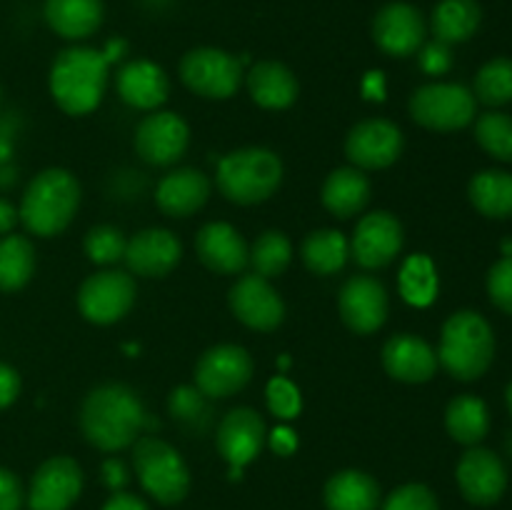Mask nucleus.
Returning a JSON list of instances; mask_svg holds the SVG:
<instances>
[{
  "label": "nucleus",
  "instance_id": "obj_1",
  "mask_svg": "<svg viewBox=\"0 0 512 510\" xmlns=\"http://www.w3.org/2000/svg\"><path fill=\"white\" fill-rule=\"evenodd\" d=\"M145 425H150V420L138 393L123 383L90 390L80 405V430L85 440L105 453L133 445Z\"/></svg>",
  "mask_w": 512,
  "mask_h": 510
},
{
  "label": "nucleus",
  "instance_id": "obj_2",
  "mask_svg": "<svg viewBox=\"0 0 512 510\" xmlns=\"http://www.w3.org/2000/svg\"><path fill=\"white\" fill-rule=\"evenodd\" d=\"M108 65L100 50H63L50 68V93L60 110L68 115H85L98 108L108 85Z\"/></svg>",
  "mask_w": 512,
  "mask_h": 510
},
{
  "label": "nucleus",
  "instance_id": "obj_3",
  "mask_svg": "<svg viewBox=\"0 0 512 510\" xmlns=\"http://www.w3.org/2000/svg\"><path fill=\"white\" fill-rule=\"evenodd\" d=\"M80 205V185L75 175L63 168H48L30 180L20 203L18 218L40 238L63 233Z\"/></svg>",
  "mask_w": 512,
  "mask_h": 510
},
{
  "label": "nucleus",
  "instance_id": "obj_4",
  "mask_svg": "<svg viewBox=\"0 0 512 510\" xmlns=\"http://www.w3.org/2000/svg\"><path fill=\"white\" fill-rule=\"evenodd\" d=\"M495 358V335L475 310H460L443 325L438 363L458 380H478Z\"/></svg>",
  "mask_w": 512,
  "mask_h": 510
},
{
  "label": "nucleus",
  "instance_id": "obj_5",
  "mask_svg": "<svg viewBox=\"0 0 512 510\" xmlns=\"http://www.w3.org/2000/svg\"><path fill=\"white\" fill-rule=\"evenodd\" d=\"M283 180V163L268 148H240L218 163L215 183L220 193L238 205L268 200Z\"/></svg>",
  "mask_w": 512,
  "mask_h": 510
},
{
  "label": "nucleus",
  "instance_id": "obj_6",
  "mask_svg": "<svg viewBox=\"0 0 512 510\" xmlns=\"http://www.w3.org/2000/svg\"><path fill=\"white\" fill-rule=\"evenodd\" d=\"M133 465L145 493L153 495L158 503L175 505L188 495V465H185L183 455L165 440L153 438V435L135 440Z\"/></svg>",
  "mask_w": 512,
  "mask_h": 510
},
{
  "label": "nucleus",
  "instance_id": "obj_7",
  "mask_svg": "<svg viewBox=\"0 0 512 510\" xmlns=\"http://www.w3.org/2000/svg\"><path fill=\"white\" fill-rule=\"evenodd\" d=\"M475 95L465 85L458 83H430L423 85L410 98V115L423 128L460 130L473 123L475 118Z\"/></svg>",
  "mask_w": 512,
  "mask_h": 510
},
{
  "label": "nucleus",
  "instance_id": "obj_8",
  "mask_svg": "<svg viewBox=\"0 0 512 510\" xmlns=\"http://www.w3.org/2000/svg\"><path fill=\"white\" fill-rule=\"evenodd\" d=\"M180 78L203 98L225 100L238 90L243 65L235 55L220 48H195L180 60Z\"/></svg>",
  "mask_w": 512,
  "mask_h": 510
},
{
  "label": "nucleus",
  "instance_id": "obj_9",
  "mask_svg": "<svg viewBox=\"0 0 512 510\" xmlns=\"http://www.w3.org/2000/svg\"><path fill=\"white\" fill-rule=\"evenodd\" d=\"M135 295H138L135 280L125 270H103V273L90 275L80 285L78 308L90 323L110 325L128 315Z\"/></svg>",
  "mask_w": 512,
  "mask_h": 510
},
{
  "label": "nucleus",
  "instance_id": "obj_10",
  "mask_svg": "<svg viewBox=\"0 0 512 510\" xmlns=\"http://www.w3.org/2000/svg\"><path fill=\"white\" fill-rule=\"evenodd\" d=\"M253 378V358L245 348L233 343L215 345L200 355L195 365V388L205 398H228Z\"/></svg>",
  "mask_w": 512,
  "mask_h": 510
},
{
  "label": "nucleus",
  "instance_id": "obj_11",
  "mask_svg": "<svg viewBox=\"0 0 512 510\" xmlns=\"http://www.w3.org/2000/svg\"><path fill=\"white\" fill-rule=\"evenodd\" d=\"M403 153V133L385 118H370L355 125L345 140V155L358 170H380L393 165Z\"/></svg>",
  "mask_w": 512,
  "mask_h": 510
},
{
  "label": "nucleus",
  "instance_id": "obj_12",
  "mask_svg": "<svg viewBox=\"0 0 512 510\" xmlns=\"http://www.w3.org/2000/svg\"><path fill=\"white\" fill-rule=\"evenodd\" d=\"M265 435L268 430H265L263 418L253 408H235L220 420L215 443H218L220 455L228 460L230 478L238 480L240 470L250 460L258 458L265 445Z\"/></svg>",
  "mask_w": 512,
  "mask_h": 510
},
{
  "label": "nucleus",
  "instance_id": "obj_13",
  "mask_svg": "<svg viewBox=\"0 0 512 510\" xmlns=\"http://www.w3.org/2000/svg\"><path fill=\"white\" fill-rule=\"evenodd\" d=\"M458 488L468 503L488 508L495 505L505 495L508 488V470L500 455H495L488 448H470L468 453L460 458L458 470Z\"/></svg>",
  "mask_w": 512,
  "mask_h": 510
},
{
  "label": "nucleus",
  "instance_id": "obj_14",
  "mask_svg": "<svg viewBox=\"0 0 512 510\" xmlns=\"http://www.w3.org/2000/svg\"><path fill=\"white\" fill-rule=\"evenodd\" d=\"M83 490V470L68 455L45 460L33 475L28 493L30 510H68Z\"/></svg>",
  "mask_w": 512,
  "mask_h": 510
},
{
  "label": "nucleus",
  "instance_id": "obj_15",
  "mask_svg": "<svg viewBox=\"0 0 512 510\" xmlns=\"http://www.w3.org/2000/svg\"><path fill=\"white\" fill-rule=\"evenodd\" d=\"M230 310L243 325L253 330H275L285 320V303L268 278L253 273L243 275L230 288Z\"/></svg>",
  "mask_w": 512,
  "mask_h": 510
},
{
  "label": "nucleus",
  "instance_id": "obj_16",
  "mask_svg": "<svg viewBox=\"0 0 512 510\" xmlns=\"http://www.w3.org/2000/svg\"><path fill=\"white\" fill-rule=\"evenodd\" d=\"M400 248H403V225L385 210L365 215L355 228L353 243H350L355 263L368 270H378L393 263Z\"/></svg>",
  "mask_w": 512,
  "mask_h": 510
},
{
  "label": "nucleus",
  "instance_id": "obj_17",
  "mask_svg": "<svg viewBox=\"0 0 512 510\" xmlns=\"http://www.w3.org/2000/svg\"><path fill=\"white\" fill-rule=\"evenodd\" d=\"M338 308L340 318L353 333H375L388 318V290L370 275H355L340 290Z\"/></svg>",
  "mask_w": 512,
  "mask_h": 510
},
{
  "label": "nucleus",
  "instance_id": "obj_18",
  "mask_svg": "<svg viewBox=\"0 0 512 510\" xmlns=\"http://www.w3.org/2000/svg\"><path fill=\"white\" fill-rule=\"evenodd\" d=\"M190 130L180 115L153 113L135 130V150L150 165H173L188 150Z\"/></svg>",
  "mask_w": 512,
  "mask_h": 510
},
{
  "label": "nucleus",
  "instance_id": "obj_19",
  "mask_svg": "<svg viewBox=\"0 0 512 510\" xmlns=\"http://www.w3.org/2000/svg\"><path fill=\"white\" fill-rule=\"evenodd\" d=\"M180 255H183V245L170 230L148 228L140 230L128 240L123 260L135 275L165 278L180 263Z\"/></svg>",
  "mask_w": 512,
  "mask_h": 510
},
{
  "label": "nucleus",
  "instance_id": "obj_20",
  "mask_svg": "<svg viewBox=\"0 0 512 510\" xmlns=\"http://www.w3.org/2000/svg\"><path fill=\"white\" fill-rule=\"evenodd\" d=\"M373 38L388 55H413L425 40V20L418 8L408 3H390L375 15Z\"/></svg>",
  "mask_w": 512,
  "mask_h": 510
},
{
  "label": "nucleus",
  "instance_id": "obj_21",
  "mask_svg": "<svg viewBox=\"0 0 512 510\" xmlns=\"http://www.w3.org/2000/svg\"><path fill=\"white\" fill-rule=\"evenodd\" d=\"M195 250L205 268L213 273L233 275L250 263V250L243 235L228 223H208L195 238Z\"/></svg>",
  "mask_w": 512,
  "mask_h": 510
},
{
  "label": "nucleus",
  "instance_id": "obj_22",
  "mask_svg": "<svg viewBox=\"0 0 512 510\" xmlns=\"http://www.w3.org/2000/svg\"><path fill=\"white\" fill-rule=\"evenodd\" d=\"M383 365L390 378L403 383H428L438 370V355L418 335L400 333L385 343Z\"/></svg>",
  "mask_w": 512,
  "mask_h": 510
},
{
  "label": "nucleus",
  "instance_id": "obj_23",
  "mask_svg": "<svg viewBox=\"0 0 512 510\" xmlns=\"http://www.w3.org/2000/svg\"><path fill=\"white\" fill-rule=\"evenodd\" d=\"M210 195L208 175L195 168H180L165 175L155 190V203L170 218H188L205 205Z\"/></svg>",
  "mask_w": 512,
  "mask_h": 510
},
{
  "label": "nucleus",
  "instance_id": "obj_24",
  "mask_svg": "<svg viewBox=\"0 0 512 510\" xmlns=\"http://www.w3.org/2000/svg\"><path fill=\"white\" fill-rule=\"evenodd\" d=\"M115 88H118L120 98L133 108L155 110L168 100L170 83L160 65L150 63V60H133L120 68Z\"/></svg>",
  "mask_w": 512,
  "mask_h": 510
},
{
  "label": "nucleus",
  "instance_id": "obj_25",
  "mask_svg": "<svg viewBox=\"0 0 512 510\" xmlns=\"http://www.w3.org/2000/svg\"><path fill=\"white\" fill-rule=\"evenodd\" d=\"M248 90L260 108L285 110L298 98V80L293 70L275 60L255 63L248 73Z\"/></svg>",
  "mask_w": 512,
  "mask_h": 510
},
{
  "label": "nucleus",
  "instance_id": "obj_26",
  "mask_svg": "<svg viewBox=\"0 0 512 510\" xmlns=\"http://www.w3.org/2000/svg\"><path fill=\"white\" fill-rule=\"evenodd\" d=\"M45 20L63 38H88L103 23V3L100 0H45Z\"/></svg>",
  "mask_w": 512,
  "mask_h": 510
},
{
  "label": "nucleus",
  "instance_id": "obj_27",
  "mask_svg": "<svg viewBox=\"0 0 512 510\" xmlns=\"http://www.w3.org/2000/svg\"><path fill=\"white\" fill-rule=\"evenodd\" d=\"M328 510H378L380 488L363 470H340L325 483Z\"/></svg>",
  "mask_w": 512,
  "mask_h": 510
},
{
  "label": "nucleus",
  "instance_id": "obj_28",
  "mask_svg": "<svg viewBox=\"0 0 512 510\" xmlns=\"http://www.w3.org/2000/svg\"><path fill=\"white\" fill-rule=\"evenodd\" d=\"M370 180L358 168H338L323 185V205L338 218H353L368 205Z\"/></svg>",
  "mask_w": 512,
  "mask_h": 510
},
{
  "label": "nucleus",
  "instance_id": "obj_29",
  "mask_svg": "<svg viewBox=\"0 0 512 510\" xmlns=\"http://www.w3.org/2000/svg\"><path fill=\"white\" fill-rule=\"evenodd\" d=\"M445 428L460 445H478L490 430L488 405L475 395H458L445 410Z\"/></svg>",
  "mask_w": 512,
  "mask_h": 510
},
{
  "label": "nucleus",
  "instance_id": "obj_30",
  "mask_svg": "<svg viewBox=\"0 0 512 510\" xmlns=\"http://www.w3.org/2000/svg\"><path fill=\"white\" fill-rule=\"evenodd\" d=\"M470 203L485 218L503 220L512 215V175L503 170H483L470 180Z\"/></svg>",
  "mask_w": 512,
  "mask_h": 510
},
{
  "label": "nucleus",
  "instance_id": "obj_31",
  "mask_svg": "<svg viewBox=\"0 0 512 510\" xmlns=\"http://www.w3.org/2000/svg\"><path fill=\"white\" fill-rule=\"evenodd\" d=\"M480 5L475 0H440L433 13L435 38L443 43H463L480 28Z\"/></svg>",
  "mask_w": 512,
  "mask_h": 510
},
{
  "label": "nucleus",
  "instance_id": "obj_32",
  "mask_svg": "<svg viewBox=\"0 0 512 510\" xmlns=\"http://www.w3.org/2000/svg\"><path fill=\"white\" fill-rule=\"evenodd\" d=\"M350 245L340 230H315L303 240V263L318 275H333L345 265Z\"/></svg>",
  "mask_w": 512,
  "mask_h": 510
},
{
  "label": "nucleus",
  "instance_id": "obj_33",
  "mask_svg": "<svg viewBox=\"0 0 512 510\" xmlns=\"http://www.w3.org/2000/svg\"><path fill=\"white\" fill-rule=\"evenodd\" d=\"M35 270V250L23 235L0 238V290L13 293L20 290Z\"/></svg>",
  "mask_w": 512,
  "mask_h": 510
},
{
  "label": "nucleus",
  "instance_id": "obj_34",
  "mask_svg": "<svg viewBox=\"0 0 512 510\" xmlns=\"http://www.w3.org/2000/svg\"><path fill=\"white\" fill-rule=\"evenodd\" d=\"M398 285L405 303L415 305V308H425L433 303L438 298V273H435L433 260L423 253L410 255L400 268Z\"/></svg>",
  "mask_w": 512,
  "mask_h": 510
},
{
  "label": "nucleus",
  "instance_id": "obj_35",
  "mask_svg": "<svg viewBox=\"0 0 512 510\" xmlns=\"http://www.w3.org/2000/svg\"><path fill=\"white\" fill-rule=\"evenodd\" d=\"M290 260H293V245L280 230L263 233L250 250V263H253L255 273L263 278H275V275L285 273Z\"/></svg>",
  "mask_w": 512,
  "mask_h": 510
},
{
  "label": "nucleus",
  "instance_id": "obj_36",
  "mask_svg": "<svg viewBox=\"0 0 512 510\" xmlns=\"http://www.w3.org/2000/svg\"><path fill=\"white\" fill-rule=\"evenodd\" d=\"M475 95L485 105H505L512 100V60L495 58L475 75Z\"/></svg>",
  "mask_w": 512,
  "mask_h": 510
},
{
  "label": "nucleus",
  "instance_id": "obj_37",
  "mask_svg": "<svg viewBox=\"0 0 512 510\" xmlns=\"http://www.w3.org/2000/svg\"><path fill=\"white\" fill-rule=\"evenodd\" d=\"M475 140L493 158L512 163V118L505 113H485L475 123Z\"/></svg>",
  "mask_w": 512,
  "mask_h": 510
},
{
  "label": "nucleus",
  "instance_id": "obj_38",
  "mask_svg": "<svg viewBox=\"0 0 512 510\" xmlns=\"http://www.w3.org/2000/svg\"><path fill=\"white\" fill-rule=\"evenodd\" d=\"M125 245H128V240L113 225H98L85 235V253L98 265L118 263L125 255Z\"/></svg>",
  "mask_w": 512,
  "mask_h": 510
},
{
  "label": "nucleus",
  "instance_id": "obj_39",
  "mask_svg": "<svg viewBox=\"0 0 512 510\" xmlns=\"http://www.w3.org/2000/svg\"><path fill=\"white\" fill-rule=\"evenodd\" d=\"M170 413L175 420L190 428H203L208 423V400L195 385H180L170 393Z\"/></svg>",
  "mask_w": 512,
  "mask_h": 510
},
{
  "label": "nucleus",
  "instance_id": "obj_40",
  "mask_svg": "<svg viewBox=\"0 0 512 510\" xmlns=\"http://www.w3.org/2000/svg\"><path fill=\"white\" fill-rule=\"evenodd\" d=\"M265 398H268V408L275 418L290 420L298 418L300 408H303V398H300V390L290 383L288 378H273L265 390Z\"/></svg>",
  "mask_w": 512,
  "mask_h": 510
},
{
  "label": "nucleus",
  "instance_id": "obj_41",
  "mask_svg": "<svg viewBox=\"0 0 512 510\" xmlns=\"http://www.w3.org/2000/svg\"><path fill=\"white\" fill-rule=\"evenodd\" d=\"M383 510H440L433 490L423 483H408L393 490L385 500Z\"/></svg>",
  "mask_w": 512,
  "mask_h": 510
},
{
  "label": "nucleus",
  "instance_id": "obj_42",
  "mask_svg": "<svg viewBox=\"0 0 512 510\" xmlns=\"http://www.w3.org/2000/svg\"><path fill=\"white\" fill-rule=\"evenodd\" d=\"M488 293L495 308L512 315V255H505L490 268L488 273Z\"/></svg>",
  "mask_w": 512,
  "mask_h": 510
},
{
  "label": "nucleus",
  "instance_id": "obj_43",
  "mask_svg": "<svg viewBox=\"0 0 512 510\" xmlns=\"http://www.w3.org/2000/svg\"><path fill=\"white\" fill-rule=\"evenodd\" d=\"M420 70L428 75H443L453 68V53H450V45L443 40H433V43L425 45L420 50Z\"/></svg>",
  "mask_w": 512,
  "mask_h": 510
},
{
  "label": "nucleus",
  "instance_id": "obj_44",
  "mask_svg": "<svg viewBox=\"0 0 512 510\" xmlns=\"http://www.w3.org/2000/svg\"><path fill=\"white\" fill-rule=\"evenodd\" d=\"M23 505V485L18 475L0 468V510H20Z\"/></svg>",
  "mask_w": 512,
  "mask_h": 510
},
{
  "label": "nucleus",
  "instance_id": "obj_45",
  "mask_svg": "<svg viewBox=\"0 0 512 510\" xmlns=\"http://www.w3.org/2000/svg\"><path fill=\"white\" fill-rule=\"evenodd\" d=\"M20 393V375L10 365L0 363V410L15 403Z\"/></svg>",
  "mask_w": 512,
  "mask_h": 510
},
{
  "label": "nucleus",
  "instance_id": "obj_46",
  "mask_svg": "<svg viewBox=\"0 0 512 510\" xmlns=\"http://www.w3.org/2000/svg\"><path fill=\"white\" fill-rule=\"evenodd\" d=\"M103 480L105 485H108L113 493H120V490L125 488V483H128V470H125L123 460L118 458H110L103 463Z\"/></svg>",
  "mask_w": 512,
  "mask_h": 510
},
{
  "label": "nucleus",
  "instance_id": "obj_47",
  "mask_svg": "<svg viewBox=\"0 0 512 510\" xmlns=\"http://www.w3.org/2000/svg\"><path fill=\"white\" fill-rule=\"evenodd\" d=\"M270 448L278 455L295 453V448H298V435L290 428H285V425H280V428H275L273 433H270Z\"/></svg>",
  "mask_w": 512,
  "mask_h": 510
},
{
  "label": "nucleus",
  "instance_id": "obj_48",
  "mask_svg": "<svg viewBox=\"0 0 512 510\" xmlns=\"http://www.w3.org/2000/svg\"><path fill=\"white\" fill-rule=\"evenodd\" d=\"M103 510H150L148 505H145L143 498H138V495L133 493H113L108 498V503L103 505Z\"/></svg>",
  "mask_w": 512,
  "mask_h": 510
},
{
  "label": "nucleus",
  "instance_id": "obj_49",
  "mask_svg": "<svg viewBox=\"0 0 512 510\" xmlns=\"http://www.w3.org/2000/svg\"><path fill=\"white\" fill-rule=\"evenodd\" d=\"M15 223H18V210L8 200L0 198V235L10 233L15 228Z\"/></svg>",
  "mask_w": 512,
  "mask_h": 510
},
{
  "label": "nucleus",
  "instance_id": "obj_50",
  "mask_svg": "<svg viewBox=\"0 0 512 510\" xmlns=\"http://www.w3.org/2000/svg\"><path fill=\"white\" fill-rule=\"evenodd\" d=\"M365 95L368 98H383V75L380 73H368L365 78Z\"/></svg>",
  "mask_w": 512,
  "mask_h": 510
},
{
  "label": "nucleus",
  "instance_id": "obj_51",
  "mask_svg": "<svg viewBox=\"0 0 512 510\" xmlns=\"http://www.w3.org/2000/svg\"><path fill=\"white\" fill-rule=\"evenodd\" d=\"M123 53H125V43L123 40H113V43H108V50H105V60H108V63H113V60H118V58H123Z\"/></svg>",
  "mask_w": 512,
  "mask_h": 510
},
{
  "label": "nucleus",
  "instance_id": "obj_52",
  "mask_svg": "<svg viewBox=\"0 0 512 510\" xmlns=\"http://www.w3.org/2000/svg\"><path fill=\"white\" fill-rule=\"evenodd\" d=\"M505 400H508V408H510V413H512V383L508 385V393H505Z\"/></svg>",
  "mask_w": 512,
  "mask_h": 510
}]
</instances>
